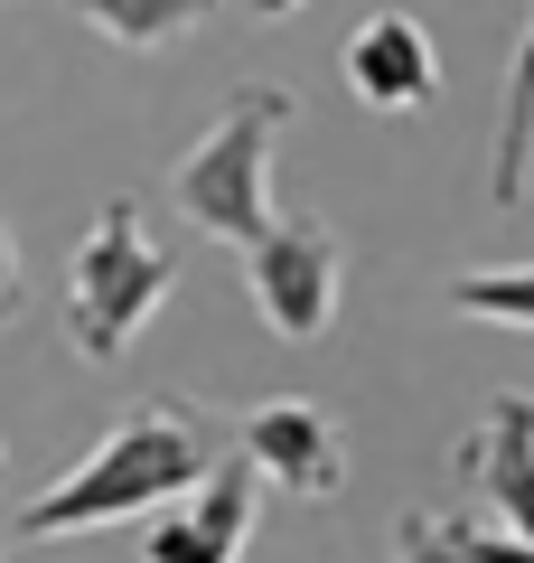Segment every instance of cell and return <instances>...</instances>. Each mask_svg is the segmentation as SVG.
I'll use <instances>...</instances> for the list:
<instances>
[{"label":"cell","mask_w":534,"mask_h":563,"mask_svg":"<svg viewBox=\"0 0 534 563\" xmlns=\"http://www.w3.org/2000/svg\"><path fill=\"white\" fill-rule=\"evenodd\" d=\"M225 451H235V432H225L216 413H198V404H178V395H151V404H132V413L103 422L94 451H85L57 488H38L29 507H10V544L94 536V526H122V517H141V507L198 498Z\"/></svg>","instance_id":"1"},{"label":"cell","mask_w":534,"mask_h":563,"mask_svg":"<svg viewBox=\"0 0 534 563\" xmlns=\"http://www.w3.org/2000/svg\"><path fill=\"white\" fill-rule=\"evenodd\" d=\"M291 113H300L291 85H235L225 95V113L198 132V151L169 169V198L198 235L235 244V254L272 235V132Z\"/></svg>","instance_id":"2"},{"label":"cell","mask_w":534,"mask_h":563,"mask_svg":"<svg viewBox=\"0 0 534 563\" xmlns=\"http://www.w3.org/2000/svg\"><path fill=\"white\" fill-rule=\"evenodd\" d=\"M169 282H178V254L151 244L141 198H103L94 225H85V244H76V263H66V339H76V357L113 366L159 320Z\"/></svg>","instance_id":"3"},{"label":"cell","mask_w":534,"mask_h":563,"mask_svg":"<svg viewBox=\"0 0 534 563\" xmlns=\"http://www.w3.org/2000/svg\"><path fill=\"white\" fill-rule=\"evenodd\" d=\"M244 282H254V310L272 339L310 347L337 320V282H347V244L319 217H272V235L244 244Z\"/></svg>","instance_id":"4"},{"label":"cell","mask_w":534,"mask_h":563,"mask_svg":"<svg viewBox=\"0 0 534 563\" xmlns=\"http://www.w3.org/2000/svg\"><path fill=\"white\" fill-rule=\"evenodd\" d=\"M235 451L272 488H291V498H337V488H347V432H337L329 404H310V395H272V404H254V413H235Z\"/></svg>","instance_id":"5"},{"label":"cell","mask_w":534,"mask_h":563,"mask_svg":"<svg viewBox=\"0 0 534 563\" xmlns=\"http://www.w3.org/2000/svg\"><path fill=\"white\" fill-rule=\"evenodd\" d=\"M263 488H272V479H263L244 451H225L216 479H207L188 507H169V517L141 536V563H244L254 517H263Z\"/></svg>","instance_id":"6"},{"label":"cell","mask_w":534,"mask_h":563,"mask_svg":"<svg viewBox=\"0 0 534 563\" xmlns=\"http://www.w3.org/2000/svg\"><path fill=\"white\" fill-rule=\"evenodd\" d=\"M337 76H347L356 103H376V113H422V103H441V57H432V29H422L413 10H376V20L337 47Z\"/></svg>","instance_id":"7"},{"label":"cell","mask_w":534,"mask_h":563,"mask_svg":"<svg viewBox=\"0 0 534 563\" xmlns=\"http://www.w3.org/2000/svg\"><path fill=\"white\" fill-rule=\"evenodd\" d=\"M459 479L497 507L507 536L534 544V395H497L488 422L459 442Z\"/></svg>","instance_id":"8"},{"label":"cell","mask_w":534,"mask_h":563,"mask_svg":"<svg viewBox=\"0 0 534 563\" xmlns=\"http://www.w3.org/2000/svg\"><path fill=\"white\" fill-rule=\"evenodd\" d=\"M66 10H76L94 38H113L122 57H151V47H178L216 0H66Z\"/></svg>","instance_id":"9"},{"label":"cell","mask_w":534,"mask_h":563,"mask_svg":"<svg viewBox=\"0 0 534 563\" xmlns=\"http://www.w3.org/2000/svg\"><path fill=\"white\" fill-rule=\"evenodd\" d=\"M534 179V20L515 38V66H507V113H497V161H488V198L515 207Z\"/></svg>","instance_id":"10"},{"label":"cell","mask_w":534,"mask_h":563,"mask_svg":"<svg viewBox=\"0 0 534 563\" xmlns=\"http://www.w3.org/2000/svg\"><path fill=\"white\" fill-rule=\"evenodd\" d=\"M459 320H497V329H534V263H478L450 282Z\"/></svg>","instance_id":"11"},{"label":"cell","mask_w":534,"mask_h":563,"mask_svg":"<svg viewBox=\"0 0 534 563\" xmlns=\"http://www.w3.org/2000/svg\"><path fill=\"white\" fill-rule=\"evenodd\" d=\"M394 563H478V544H469V526L459 517H403L394 526Z\"/></svg>","instance_id":"12"},{"label":"cell","mask_w":534,"mask_h":563,"mask_svg":"<svg viewBox=\"0 0 534 563\" xmlns=\"http://www.w3.org/2000/svg\"><path fill=\"white\" fill-rule=\"evenodd\" d=\"M469 544H478V563H534V544L507 536V526H469Z\"/></svg>","instance_id":"13"},{"label":"cell","mask_w":534,"mask_h":563,"mask_svg":"<svg viewBox=\"0 0 534 563\" xmlns=\"http://www.w3.org/2000/svg\"><path fill=\"white\" fill-rule=\"evenodd\" d=\"M20 301H29L20 291V244H10V225H0V329L20 320Z\"/></svg>","instance_id":"14"},{"label":"cell","mask_w":534,"mask_h":563,"mask_svg":"<svg viewBox=\"0 0 534 563\" xmlns=\"http://www.w3.org/2000/svg\"><path fill=\"white\" fill-rule=\"evenodd\" d=\"M254 20H291V10H310V0H244Z\"/></svg>","instance_id":"15"},{"label":"cell","mask_w":534,"mask_h":563,"mask_svg":"<svg viewBox=\"0 0 534 563\" xmlns=\"http://www.w3.org/2000/svg\"><path fill=\"white\" fill-rule=\"evenodd\" d=\"M0 461H10V451H0Z\"/></svg>","instance_id":"16"}]
</instances>
